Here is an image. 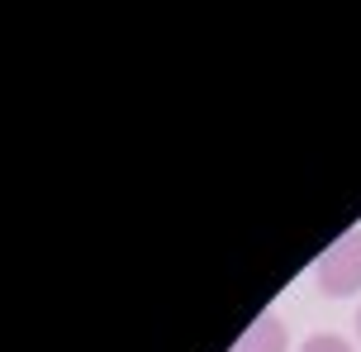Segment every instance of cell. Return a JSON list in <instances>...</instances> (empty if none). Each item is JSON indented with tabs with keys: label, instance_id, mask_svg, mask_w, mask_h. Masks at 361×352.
Segmentation results:
<instances>
[{
	"label": "cell",
	"instance_id": "obj_1",
	"mask_svg": "<svg viewBox=\"0 0 361 352\" xmlns=\"http://www.w3.org/2000/svg\"><path fill=\"white\" fill-rule=\"evenodd\" d=\"M314 277H319V291L333 296V300L357 296L361 291V229L343 233V238L328 248L324 257H319V267H314Z\"/></svg>",
	"mask_w": 361,
	"mask_h": 352
},
{
	"label": "cell",
	"instance_id": "obj_2",
	"mask_svg": "<svg viewBox=\"0 0 361 352\" xmlns=\"http://www.w3.org/2000/svg\"><path fill=\"white\" fill-rule=\"evenodd\" d=\"M233 352H290V338H286V324L276 315H262L247 324V334L233 343Z\"/></svg>",
	"mask_w": 361,
	"mask_h": 352
},
{
	"label": "cell",
	"instance_id": "obj_3",
	"mask_svg": "<svg viewBox=\"0 0 361 352\" xmlns=\"http://www.w3.org/2000/svg\"><path fill=\"white\" fill-rule=\"evenodd\" d=\"M300 352H352V343H343L338 334H314L300 343Z\"/></svg>",
	"mask_w": 361,
	"mask_h": 352
},
{
	"label": "cell",
	"instance_id": "obj_4",
	"mask_svg": "<svg viewBox=\"0 0 361 352\" xmlns=\"http://www.w3.org/2000/svg\"><path fill=\"white\" fill-rule=\"evenodd\" d=\"M357 334H361V310H357Z\"/></svg>",
	"mask_w": 361,
	"mask_h": 352
}]
</instances>
